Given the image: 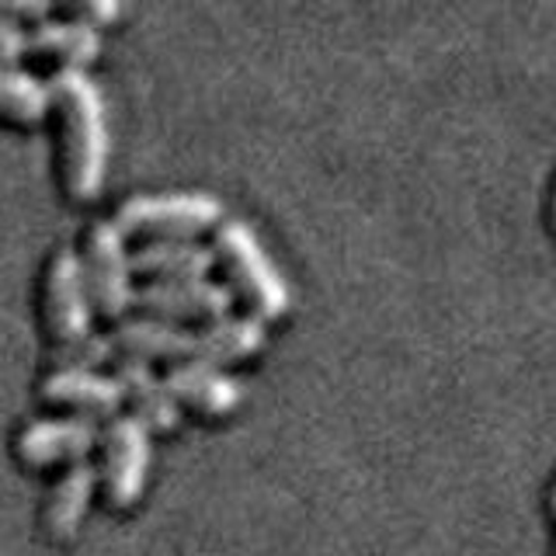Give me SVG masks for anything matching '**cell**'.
Listing matches in <instances>:
<instances>
[{"label": "cell", "instance_id": "cell-3", "mask_svg": "<svg viewBox=\"0 0 556 556\" xmlns=\"http://www.w3.org/2000/svg\"><path fill=\"white\" fill-rule=\"evenodd\" d=\"M112 223L122 237L147 233L150 240H191L223 223V202L213 191H150L129 195L115 208Z\"/></svg>", "mask_w": 556, "mask_h": 556}, {"label": "cell", "instance_id": "cell-4", "mask_svg": "<svg viewBox=\"0 0 556 556\" xmlns=\"http://www.w3.org/2000/svg\"><path fill=\"white\" fill-rule=\"evenodd\" d=\"M39 313L52 344H66L91 334V292H87L84 282L80 257L70 243L46 257L39 282Z\"/></svg>", "mask_w": 556, "mask_h": 556}, {"label": "cell", "instance_id": "cell-13", "mask_svg": "<svg viewBox=\"0 0 556 556\" xmlns=\"http://www.w3.org/2000/svg\"><path fill=\"white\" fill-rule=\"evenodd\" d=\"M115 379L126 400L132 404L136 417L153 431H170L181 421V404L178 396L170 393L167 379L156 376V369L143 358H126L122 355L115 362Z\"/></svg>", "mask_w": 556, "mask_h": 556}, {"label": "cell", "instance_id": "cell-10", "mask_svg": "<svg viewBox=\"0 0 556 556\" xmlns=\"http://www.w3.org/2000/svg\"><path fill=\"white\" fill-rule=\"evenodd\" d=\"M101 480V469L91 459L70 463L63 473L52 480L49 494L42 501V529L49 539L66 543L80 529V521L87 515V504L94 497V486Z\"/></svg>", "mask_w": 556, "mask_h": 556}, {"label": "cell", "instance_id": "cell-5", "mask_svg": "<svg viewBox=\"0 0 556 556\" xmlns=\"http://www.w3.org/2000/svg\"><path fill=\"white\" fill-rule=\"evenodd\" d=\"M84 282L91 292V303L104 317L122 320V313L132 306V265L126 251V237L118 233L112 219H94L84 233Z\"/></svg>", "mask_w": 556, "mask_h": 556}, {"label": "cell", "instance_id": "cell-9", "mask_svg": "<svg viewBox=\"0 0 556 556\" xmlns=\"http://www.w3.org/2000/svg\"><path fill=\"white\" fill-rule=\"evenodd\" d=\"M265 320H257L254 313H226V317L205 320L202 327L191 330V362L205 365H230L240 358H251L265 348Z\"/></svg>", "mask_w": 556, "mask_h": 556}, {"label": "cell", "instance_id": "cell-18", "mask_svg": "<svg viewBox=\"0 0 556 556\" xmlns=\"http://www.w3.org/2000/svg\"><path fill=\"white\" fill-rule=\"evenodd\" d=\"M115 355V344L109 334H84L77 341L66 344H52L49 348V362L52 369H98L101 362H109Z\"/></svg>", "mask_w": 556, "mask_h": 556}, {"label": "cell", "instance_id": "cell-1", "mask_svg": "<svg viewBox=\"0 0 556 556\" xmlns=\"http://www.w3.org/2000/svg\"><path fill=\"white\" fill-rule=\"evenodd\" d=\"M52 115H56L60 185L74 202H91L109 170V118L98 84L84 70H52Z\"/></svg>", "mask_w": 556, "mask_h": 556}, {"label": "cell", "instance_id": "cell-14", "mask_svg": "<svg viewBox=\"0 0 556 556\" xmlns=\"http://www.w3.org/2000/svg\"><path fill=\"white\" fill-rule=\"evenodd\" d=\"M109 338L115 344V352H122L126 358H164V362H185L191 355V327H181L174 320H161V317H122Z\"/></svg>", "mask_w": 556, "mask_h": 556}, {"label": "cell", "instance_id": "cell-11", "mask_svg": "<svg viewBox=\"0 0 556 556\" xmlns=\"http://www.w3.org/2000/svg\"><path fill=\"white\" fill-rule=\"evenodd\" d=\"M39 396L52 407L77 410L80 417L118 414L122 400H126L115 376H101L94 369H52L39 382Z\"/></svg>", "mask_w": 556, "mask_h": 556}, {"label": "cell", "instance_id": "cell-21", "mask_svg": "<svg viewBox=\"0 0 556 556\" xmlns=\"http://www.w3.org/2000/svg\"><path fill=\"white\" fill-rule=\"evenodd\" d=\"M553 511H556V486H553Z\"/></svg>", "mask_w": 556, "mask_h": 556}, {"label": "cell", "instance_id": "cell-19", "mask_svg": "<svg viewBox=\"0 0 556 556\" xmlns=\"http://www.w3.org/2000/svg\"><path fill=\"white\" fill-rule=\"evenodd\" d=\"M63 14H66V17H77V22L98 28V25L115 22V17L122 14V4H115V0H77V4H66Z\"/></svg>", "mask_w": 556, "mask_h": 556}, {"label": "cell", "instance_id": "cell-12", "mask_svg": "<svg viewBox=\"0 0 556 556\" xmlns=\"http://www.w3.org/2000/svg\"><path fill=\"white\" fill-rule=\"evenodd\" d=\"M167 387L170 393L178 396V404L195 407L208 417H223L240 407L243 400V382L226 376L216 365H205V362H170L167 369Z\"/></svg>", "mask_w": 556, "mask_h": 556}, {"label": "cell", "instance_id": "cell-17", "mask_svg": "<svg viewBox=\"0 0 556 556\" xmlns=\"http://www.w3.org/2000/svg\"><path fill=\"white\" fill-rule=\"evenodd\" d=\"M52 112L49 80L28 74L17 63H0V118L14 126H35Z\"/></svg>", "mask_w": 556, "mask_h": 556}, {"label": "cell", "instance_id": "cell-20", "mask_svg": "<svg viewBox=\"0 0 556 556\" xmlns=\"http://www.w3.org/2000/svg\"><path fill=\"white\" fill-rule=\"evenodd\" d=\"M28 52V28L0 17V63H17Z\"/></svg>", "mask_w": 556, "mask_h": 556}, {"label": "cell", "instance_id": "cell-8", "mask_svg": "<svg viewBox=\"0 0 556 556\" xmlns=\"http://www.w3.org/2000/svg\"><path fill=\"white\" fill-rule=\"evenodd\" d=\"M101 442V428L91 417H56V421H31L17 431L14 456L25 466L80 463Z\"/></svg>", "mask_w": 556, "mask_h": 556}, {"label": "cell", "instance_id": "cell-7", "mask_svg": "<svg viewBox=\"0 0 556 556\" xmlns=\"http://www.w3.org/2000/svg\"><path fill=\"white\" fill-rule=\"evenodd\" d=\"M136 306H143L150 317L161 320H216L233 306V289L216 278H153L132 295Z\"/></svg>", "mask_w": 556, "mask_h": 556}, {"label": "cell", "instance_id": "cell-15", "mask_svg": "<svg viewBox=\"0 0 556 556\" xmlns=\"http://www.w3.org/2000/svg\"><path fill=\"white\" fill-rule=\"evenodd\" d=\"M101 35L94 25H84L77 17H42L28 28V52H39L42 60H52L56 70H84L98 56Z\"/></svg>", "mask_w": 556, "mask_h": 556}, {"label": "cell", "instance_id": "cell-2", "mask_svg": "<svg viewBox=\"0 0 556 556\" xmlns=\"http://www.w3.org/2000/svg\"><path fill=\"white\" fill-rule=\"evenodd\" d=\"M216 257L223 261L226 275L233 278V295L240 292L243 300H248L257 320L286 317L292 303L289 282L248 223L223 219L216 226Z\"/></svg>", "mask_w": 556, "mask_h": 556}, {"label": "cell", "instance_id": "cell-22", "mask_svg": "<svg viewBox=\"0 0 556 556\" xmlns=\"http://www.w3.org/2000/svg\"><path fill=\"white\" fill-rule=\"evenodd\" d=\"M553 219H556V199H553Z\"/></svg>", "mask_w": 556, "mask_h": 556}, {"label": "cell", "instance_id": "cell-16", "mask_svg": "<svg viewBox=\"0 0 556 556\" xmlns=\"http://www.w3.org/2000/svg\"><path fill=\"white\" fill-rule=\"evenodd\" d=\"M216 261V248H205L199 240H147L129 254L132 271L150 275V282L153 278H208Z\"/></svg>", "mask_w": 556, "mask_h": 556}, {"label": "cell", "instance_id": "cell-6", "mask_svg": "<svg viewBox=\"0 0 556 556\" xmlns=\"http://www.w3.org/2000/svg\"><path fill=\"white\" fill-rule=\"evenodd\" d=\"M101 483L112 508H132L147 486L150 469V428L136 414H115L101 431Z\"/></svg>", "mask_w": 556, "mask_h": 556}]
</instances>
